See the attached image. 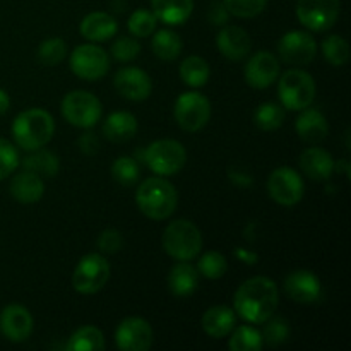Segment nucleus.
I'll list each match as a JSON object with an SVG mask.
<instances>
[{"label":"nucleus","instance_id":"obj_1","mask_svg":"<svg viewBox=\"0 0 351 351\" xmlns=\"http://www.w3.org/2000/svg\"><path fill=\"white\" fill-rule=\"evenodd\" d=\"M280 305L278 285L267 276L243 281L233 295V311L249 324H263L273 317Z\"/></svg>","mask_w":351,"mask_h":351},{"label":"nucleus","instance_id":"obj_2","mask_svg":"<svg viewBox=\"0 0 351 351\" xmlns=\"http://www.w3.org/2000/svg\"><path fill=\"white\" fill-rule=\"evenodd\" d=\"M136 202L137 208L146 218L154 219V221H163L177 211V189L167 178L156 175V177L146 178L137 187Z\"/></svg>","mask_w":351,"mask_h":351},{"label":"nucleus","instance_id":"obj_3","mask_svg":"<svg viewBox=\"0 0 351 351\" xmlns=\"http://www.w3.org/2000/svg\"><path fill=\"white\" fill-rule=\"evenodd\" d=\"M55 132V120L47 110L29 108L14 119V143L23 151H34L47 146Z\"/></svg>","mask_w":351,"mask_h":351},{"label":"nucleus","instance_id":"obj_4","mask_svg":"<svg viewBox=\"0 0 351 351\" xmlns=\"http://www.w3.org/2000/svg\"><path fill=\"white\" fill-rule=\"evenodd\" d=\"M161 242L171 259L191 263L202 250V233L189 219H175L165 228Z\"/></svg>","mask_w":351,"mask_h":351},{"label":"nucleus","instance_id":"obj_5","mask_svg":"<svg viewBox=\"0 0 351 351\" xmlns=\"http://www.w3.org/2000/svg\"><path fill=\"white\" fill-rule=\"evenodd\" d=\"M278 96L283 108L291 112H302L312 105L315 98V81L308 72L302 69H290L280 74Z\"/></svg>","mask_w":351,"mask_h":351},{"label":"nucleus","instance_id":"obj_6","mask_svg":"<svg viewBox=\"0 0 351 351\" xmlns=\"http://www.w3.org/2000/svg\"><path fill=\"white\" fill-rule=\"evenodd\" d=\"M144 161L158 177H173L187 163V151L175 139H158L146 147Z\"/></svg>","mask_w":351,"mask_h":351},{"label":"nucleus","instance_id":"obj_7","mask_svg":"<svg viewBox=\"0 0 351 351\" xmlns=\"http://www.w3.org/2000/svg\"><path fill=\"white\" fill-rule=\"evenodd\" d=\"M62 115L71 125L91 129L103 115L101 101L89 91H71L62 99Z\"/></svg>","mask_w":351,"mask_h":351},{"label":"nucleus","instance_id":"obj_8","mask_svg":"<svg viewBox=\"0 0 351 351\" xmlns=\"http://www.w3.org/2000/svg\"><path fill=\"white\" fill-rule=\"evenodd\" d=\"M110 280V263L101 254L82 257L72 273V288L81 295H95L105 288Z\"/></svg>","mask_w":351,"mask_h":351},{"label":"nucleus","instance_id":"obj_9","mask_svg":"<svg viewBox=\"0 0 351 351\" xmlns=\"http://www.w3.org/2000/svg\"><path fill=\"white\" fill-rule=\"evenodd\" d=\"M173 115L178 127L185 132H199L211 119V103L197 91H187L175 101Z\"/></svg>","mask_w":351,"mask_h":351},{"label":"nucleus","instance_id":"obj_10","mask_svg":"<svg viewBox=\"0 0 351 351\" xmlns=\"http://www.w3.org/2000/svg\"><path fill=\"white\" fill-rule=\"evenodd\" d=\"M110 69V57L101 47L79 45L71 53V71L82 81H99Z\"/></svg>","mask_w":351,"mask_h":351},{"label":"nucleus","instance_id":"obj_11","mask_svg":"<svg viewBox=\"0 0 351 351\" xmlns=\"http://www.w3.org/2000/svg\"><path fill=\"white\" fill-rule=\"evenodd\" d=\"M341 10L339 0H298L297 2V17L311 31L331 29L336 24Z\"/></svg>","mask_w":351,"mask_h":351},{"label":"nucleus","instance_id":"obj_12","mask_svg":"<svg viewBox=\"0 0 351 351\" xmlns=\"http://www.w3.org/2000/svg\"><path fill=\"white\" fill-rule=\"evenodd\" d=\"M267 192L276 204L291 208L304 199L305 185L293 168L280 167L267 178Z\"/></svg>","mask_w":351,"mask_h":351},{"label":"nucleus","instance_id":"obj_13","mask_svg":"<svg viewBox=\"0 0 351 351\" xmlns=\"http://www.w3.org/2000/svg\"><path fill=\"white\" fill-rule=\"evenodd\" d=\"M278 53L290 65H308L317 55V43L307 31H288L278 41Z\"/></svg>","mask_w":351,"mask_h":351},{"label":"nucleus","instance_id":"obj_14","mask_svg":"<svg viewBox=\"0 0 351 351\" xmlns=\"http://www.w3.org/2000/svg\"><path fill=\"white\" fill-rule=\"evenodd\" d=\"M153 338V328L143 317L123 319L115 331V345L122 351H147Z\"/></svg>","mask_w":351,"mask_h":351},{"label":"nucleus","instance_id":"obj_15","mask_svg":"<svg viewBox=\"0 0 351 351\" xmlns=\"http://www.w3.org/2000/svg\"><path fill=\"white\" fill-rule=\"evenodd\" d=\"M281 65L276 55L269 51H257L249 58L243 69V75L250 88L266 89L280 77Z\"/></svg>","mask_w":351,"mask_h":351},{"label":"nucleus","instance_id":"obj_16","mask_svg":"<svg viewBox=\"0 0 351 351\" xmlns=\"http://www.w3.org/2000/svg\"><path fill=\"white\" fill-rule=\"evenodd\" d=\"M117 93L129 101H144L153 91L151 77L139 67H123L113 75Z\"/></svg>","mask_w":351,"mask_h":351},{"label":"nucleus","instance_id":"obj_17","mask_svg":"<svg viewBox=\"0 0 351 351\" xmlns=\"http://www.w3.org/2000/svg\"><path fill=\"white\" fill-rule=\"evenodd\" d=\"M34 328L33 315L24 305L10 304L0 314V331L9 341L23 343L31 336Z\"/></svg>","mask_w":351,"mask_h":351},{"label":"nucleus","instance_id":"obj_18","mask_svg":"<svg viewBox=\"0 0 351 351\" xmlns=\"http://www.w3.org/2000/svg\"><path fill=\"white\" fill-rule=\"evenodd\" d=\"M285 293L290 300L297 302V304H314L321 298L322 287L319 278L315 276L312 271L307 269H297L290 273L285 280Z\"/></svg>","mask_w":351,"mask_h":351},{"label":"nucleus","instance_id":"obj_19","mask_svg":"<svg viewBox=\"0 0 351 351\" xmlns=\"http://www.w3.org/2000/svg\"><path fill=\"white\" fill-rule=\"evenodd\" d=\"M219 53L232 62H240L250 53L252 40L249 33L240 26H223L216 36Z\"/></svg>","mask_w":351,"mask_h":351},{"label":"nucleus","instance_id":"obj_20","mask_svg":"<svg viewBox=\"0 0 351 351\" xmlns=\"http://www.w3.org/2000/svg\"><path fill=\"white\" fill-rule=\"evenodd\" d=\"M9 191L14 201L19 202V204H36L45 194V182L33 171L24 170L14 175Z\"/></svg>","mask_w":351,"mask_h":351},{"label":"nucleus","instance_id":"obj_21","mask_svg":"<svg viewBox=\"0 0 351 351\" xmlns=\"http://www.w3.org/2000/svg\"><path fill=\"white\" fill-rule=\"evenodd\" d=\"M335 158L322 147H307L300 154V168L312 180H328L336 170Z\"/></svg>","mask_w":351,"mask_h":351},{"label":"nucleus","instance_id":"obj_22","mask_svg":"<svg viewBox=\"0 0 351 351\" xmlns=\"http://www.w3.org/2000/svg\"><path fill=\"white\" fill-rule=\"evenodd\" d=\"M295 129H297L298 137L308 144H319L328 137L329 125L326 117L319 110L307 108L302 110L298 119L295 120Z\"/></svg>","mask_w":351,"mask_h":351},{"label":"nucleus","instance_id":"obj_23","mask_svg":"<svg viewBox=\"0 0 351 351\" xmlns=\"http://www.w3.org/2000/svg\"><path fill=\"white\" fill-rule=\"evenodd\" d=\"M79 31H81L82 38L91 43H101V41L115 36L119 31V23L108 12H91L81 21Z\"/></svg>","mask_w":351,"mask_h":351},{"label":"nucleus","instance_id":"obj_24","mask_svg":"<svg viewBox=\"0 0 351 351\" xmlns=\"http://www.w3.org/2000/svg\"><path fill=\"white\" fill-rule=\"evenodd\" d=\"M237 324V314L233 308L226 305H215L204 312L201 319V326L208 336L215 339L226 338L233 331Z\"/></svg>","mask_w":351,"mask_h":351},{"label":"nucleus","instance_id":"obj_25","mask_svg":"<svg viewBox=\"0 0 351 351\" xmlns=\"http://www.w3.org/2000/svg\"><path fill=\"white\" fill-rule=\"evenodd\" d=\"M151 9L167 26H180L191 17L194 10V0H151Z\"/></svg>","mask_w":351,"mask_h":351},{"label":"nucleus","instance_id":"obj_26","mask_svg":"<svg viewBox=\"0 0 351 351\" xmlns=\"http://www.w3.org/2000/svg\"><path fill=\"white\" fill-rule=\"evenodd\" d=\"M199 287V271L192 264L180 263L173 266L168 273V290L178 298H187L197 290Z\"/></svg>","mask_w":351,"mask_h":351},{"label":"nucleus","instance_id":"obj_27","mask_svg":"<svg viewBox=\"0 0 351 351\" xmlns=\"http://www.w3.org/2000/svg\"><path fill=\"white\" fill-rule=\"evenodd\" d=\"M137 132V120L130 112L110 113L103 123V136L110 143H127Z\"/></svg>","mask_w":351,"mask_h":351},{"label":"nucleus","instance_id":"obj_28","mask_svg":"<svg viewBox=\"0 0 351 351\" xmlns=\"http://www.w3.org/2000/svg\"><path fill=\"white\" fill-rule=\"evenodd\" d=\"M29 153L31 154H27L23 160L24 170L33 171L41 178H51L60 171V160L55 153L45 151L43 147L29 151Z\"/></svg>","mask_w":351,"mask_h":351},{"label":"nucleus","instance_id":"obj_29","mask_svg":"<svg viewBox=\"0 0 351 351\" xmlns=\"http://www.w3.org/2000/svg\"><path fill=\"white\" fill-rule=\"evenodd\" d=\"M153 34V41H151L153 53L163 62L177 60L178 55L182 53V48H184L182 38L171 29L154 31Z\"/></svg>","mask_w":351,"mask_h":351},{"label":"nucleus","instance_id":"obj_30","mask_svg":"<svg viewBox=\"0 0 351 351\" xmlns=\"http://www.w3.org/2000/svg\"><path fill=\"white\" fill-rule=\"evenodd\" d=\"M178 72H180L182 82L194 89L208 84L209 77H211L209 64L202 57H197V55H191V57L185 58L180 64V71Z\"/></svg>","mask_w":351,"mask_h":351},{"label":"nucleus","instance_id":"obj_31","mask_svg":"<svg viewBox=\"0 0 351 351\" xmlns=\"http://www.w3.org/2000/svg\"><path fill=\"white\" fill-rule=\"evenodd\" d=\"M105 336L95 326H82L72 332L69 343L65 345L67 351H101L105 350Z\"/></svg>","mask_w":351,"mask_h":351},{"label":"nucleus","instance_id":"obj_32","mask_svg":"<svg viewBox=\"0 0 351 351\" xmlns=\"http://www.w3.org/2000/svg\"><path fill=\"white\" fill-rule=\"evenodd\" d=\"M230 335L232 336H230L228 348L232 351H261L264 346L259 329L249 324L233 328Z\"/></svg>","mask_w":351,"mask_h":351},{"label":"nucleus","instance_id":"obj_33","mask_svg":"<svg viewBox=\"0 0 351 351\" xmlns=\"http://www.w3.org/2000/svg\"><path fill=\"white\" fill-rule=\"evenodd\" d=\"M254 122L264 132H273L278 130L285 122V108L280 103L266 101L257 106L254 112Z\"/></svg>","mask_w":351,"mask_h":351},{"label":"nucleus","instance_id":"obj_34","mask_svg":"<svg viewBox=\"0 0 351 351\" xmlns=\"http://www.w3.org/2000/svg\"><path fill=\"white\" fill-rule=\"evenodd\" d=\"M322 55L332 67H343L350 58L348 41L338 34H331L321 43Z\"/></svg>","mask_w":351,"mask_h":351},{"label":"nucleus","instance_id":"obj_35","mask_svg":"<svg viewBox=\"0 0 351 351\" xmlns=\"http://www.w3.org/2000/svg\"><path fill=\"white\" fill-rule=\"evenodd\" d=\"M112 177L122 187H132L141 177L139 165L130 156L117 158L112 165Z\"/></svg>","mask_w":351,"mask_h":351},{"label":"nucleus","instance_id":"obj_36","mask_svg":"<svg viewBox=\"0 0 351 351\" xmlns=\"http://www.w3.org/2000/svg\"><path fill=\"white\" fill-rule=\"evenodd\" d=\"M197 271L208 280H219L228 271V261L218 250H211V252L202 254L201 259L197 261Z\"/></svg>","mask_w":351,"mask_h":351},{"label":"nucleus","instance_id":"obj_37","mask_svg":"<svg viewBox=\"0 0 351 351\" xmlns=\"http://www.w3.org/2000/svg\"><path fill=\"white\" fill-rule=\"evenodd\" d=\"M67 57V43L62 38H47L38 47V58L43 65L55 67Z\"/></svg>","mask_w":351,"mask_h":351},{"label":"nucleus","instance_id":"obj_38","mask_svg":"<svg viewBox=\"0 0 351 351\" xmlns=\"http://www.w3.org/2000/svg\"><path fill=\"white\" fill-rule=\"evenodd\" d=\"M158 19L153 14V10L147 9H137L130 14L129 21H127V27L132 33L134 38H146L156 31Z\"/></svg>","mask_w":351,"mask_h":351},{"label":"nucleus","instance_id":"obj_39","mask_svg":"<svg viewBox=\"0 0 351 351\" xmlns=\"http://www.w3.org/2000/svg\"><path fill=\"white\" fill-rule=\"evenodd\" d=\"M264 329L261 332L263 336V343L266 346H280L287 343L290 338V326H288L287 319L283 317H269L266 322H263Z\"/></svg>","mask_w":351,"mask_h":351},{"label":"nucleus","instance_id":"obj_40","mask_svg":"<svg viewBox=\"0 0 351 351\" xmlns=\"http://www.w3.org/2000/svg\"><path fill=\"white\" fill-rule=\"evenodd\" d=\"M223 3H225L230 16L252 19L266 9L267 0H223Z\"/></svg>","mask_w":351,"mask_h":351},{"label":"nucleus","instance_id":"obj_41","mask_svg":"<svg viewBox=\"0 0 351 351\" xmlns=\"http://www.w3.org/2000/svg\"><path fill=\"white\" fill-rule=\"evenodd\" d=\"M19 163L21 158L17 147L10 141L0 137V182L10 177L17 170Z\"/></svg>","mask_w":351,"mask_h":351},{"label":"nucleus","instance_id":"obj_42","mask_svg":"<svg viewBox=\"0 0 351 351\" xmlns=\"http://www.w3.org/2000/svg\"><path fill=\"white\" fill-rule=\"evenodd\" d=\"M110 51H112V57L115 58V60L127 64V62L137 58V55L141 53V45L136 38L122 36L119 38V40L113 41Z\"/></svg>","mask_w":351,"mask_h":351},{"label":"nucleus","instance_id":"obj_43","mask_svg":"<svg viewBox=\"0 0 351 351\" xmlns=\"http://www.w3.org/2000/svg\"><path fill=\"white\" fill-rule=\"evenodd\" d=\"M96 245H98L99 252L101 254H108V256H112V254H117L119 250H122L123 235L119 232V230L106 228L99 233Z\"/></svg>","mask_w":351,"mask_h":351},{"label":"nucleus","instance_id":"obj_44","mask_svg":"<svg viewBox=\"0 0 351 351\" xmlns=\"http://www.w3.org/2000/svg\"><path fill=\"white\" fill-rule=\"evenodd\" d=\"M77 146L86 156H95V154L99 151L98 136H96L95 132H91V130H86V132H82L81 136H79Z\"/></svg>","mask_w":351,"mask_h":351},{"label":"nucleus","instance_id":"obj_45","mask_svg":"<svg viewBox=\"0 0 351 351\" xmlns=\"http://www.w3.org/2000/svg\"><path fill=\"white\" fill-rule=\"evenodd\" d=\"M208 17H209V23L215 24V26H226V23H228L230 19V12L226 10L225 3L215 2L211 5V9H209Z\"/></svg>","mask_w":351,"mask_h":351},{"label":"nucleus","instance_id":"obj_46","mask_svg":"<svg viewBox=\"0 0 351 351\" xmlns=\"http://www.w3.org/2000/svg\"><path fill=\"white\" fill-rule=\"evenodd\" d=\"M228 177H230V180H232L233 184L240 189H249L250 185H252V177H250L249 173H243V171H237V170H233V168H230Z\"/></svg>","mask_w":351,"mask_h":351},{"label":"nucleus","instance_id":"obj_47","mask_svg":"<svg viewBox=\"0 0 351 351\" xmlns=\"http://www.w3.org/2000/svg\"><path fill=\"white\" fill-rule=\"evenodd\" d=\"M10 108V96L7 95L5 89L0 88V117L5 115Z\"/></svg>","mask_w":351,"mask_h":351},{"label":"nucleus","instance_id":"obj_48","mask_svg":"<svg viewBox=\"0 0 351 351\" xmlns=\"http://www.w3.org/2000/svg\"><path fill=\"white\" fill-rule=\"evenodd\" d=\"M237 254H239V259H243L247 261V263H257V256L252 252H247V250H237Z\"/></svg>","mask_w":351,"mask_h":351}]
</instances>
